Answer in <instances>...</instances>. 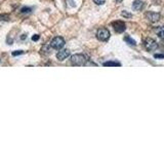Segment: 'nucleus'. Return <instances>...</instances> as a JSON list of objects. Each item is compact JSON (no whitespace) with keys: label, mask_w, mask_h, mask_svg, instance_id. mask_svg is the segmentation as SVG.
<instances>
[{"label":"nucleus","mask_w":164,"mask_h":154,"mask_svg":"<svg viewBox=\"0 0 164 154\" xmlns=\"http://www.w3.org/2000/svg\"><path fill=\"white\" fill-rule=\"evenodd\" d=\"M70 56V51L69 49H62L61 51H59L58 54H56V58L59 61H64L65 59H67Z\"/></svg>","instance_id":"6"},{"label":"nucleus","mask_w":164,"mask_h":154,"mask_svg":"<svg viewBox=\"0 0 164 154\" xmlns=\"http://www.w3.org/2000/svg\"><path fill=\"white\" fill-rule=\"evenodd\" d=\"M65 45V40L63 37H54V38L50 42V46L54 49H61L63 48Z\"/></svg>","instance_id":"2"},{"label":"nucleus","mask_w":164,"mask_h":154,"mask_svg":"<svg viewBox=\"0 0 164 154\" xmlns=\"http://www.w3.org/2000/svg\"><path fill=\"white\" fill-rule=\"evenodd\" d=\"M38 39H39V35H34L32 37V40L33 41H36V40H38Z\"/></svg>","instance_id":"17"},{"label":"nucleus","mask_w":164,"mask_h":154,"mask_svg":"<svg viewBox=\"0 0 164 154\" xmlns=\"http://www.w3.org/2000/svg\"><path fill=\"white\" fill-rule=\"evenodd\" d=\"M104 66L105 67H110V66H116V67H120L121 64L119 62H113V61H109L104 63Z\"/></svg>","instance_id":"10"},{"label":"nucleus","mask_w":164,"mask_h":154,"mask_svg":"<svg viewBox=\"0 0 164 154\" xmlns=\"http://www.w3.org/2000/svg\"><path fill=\"white\" fill-rule=\"evenodd\" d=\"M144 45H145L146 49H148V51H155V49L157 48V46H158L157 42H156L152 38L145 39V41H144Z\"/></svg>","instance_id":"4"},{"label":"nucleus","mask_w":164,"mask_h":154,"mask_svg":"<svg viewBox=\"0 0 164 154\" xmlns=\"http://www.w3.org/2000/svg\"><path fill=\"white\" fill-rule=\"evenodd\" d=\"M146 17L148 18L149 21L153 22V23H155V22H158L159 19H160V14H156V12H148V14H146Z\"/></svg>","instance_id":"7"},{"label":"nucleus","mask_w":164,"mask_h":154,"mask_svg":"<svg viewBox=\"0 0 164 154\" xmlns=\"http://www.w3.org/2000/svg\"><path fill=\"white\" fill-rule=\"evenodd\" d=\"M86 62L87 60L83 54H74L71 57V63L74 66H84L86 65Z\"/></svg>","instance_id":"1"},{"label":"nucleus","mask_w":164,"mask_h":154,"mask_svg":"<svg viewBox=\"0 0 164 154\" xmlns=\"http://www.w3.org/2000/svg\"><path fill=\"white\" fill-rule=\"evenodd\" d=\"M112 26H113L114 30H115L116 32H118V33H122V32L125 31V29H126L125 23H123V22H121V21L114 22V23L112 24Z\"/></svg>","instance_id":"5"},{"label":"nucleus","mask_w":164,"mask_h":154,"mask_svg":"<svg viewBox=\"0 0 164 154\" xmlns=\"http://www.w3.org/2000/svg\"><path fill=\"white\" fill-rule=\"evenodd\" d=\"M21 11L22 12H30L31 11V8H30V7H22Z\"/></svg>","instance_id":"13"},{"label":"nucleus","mask_w":164,"mask_h":154,"mask_svg":"<svg viewBox=\"0 0 164 154\" xmlns=\"http://www.w3.org/2000/svg\"><path fill=\"white\" fill-rule=\"evenodd\" d=\"M154 58H155V59H164V54H154Z\"/></svg>","instance_id":"15"},{"label":"nucleus","mask_w":164,"mask_h":154,"mask_svg":"<svg viewBox=\"0 0 164 154\" xmlns=\"http://www.w3.org/2000/svg\"><path fill=\"white\" fill-rule=\"evenodd\" d=\"M132 7L135 11H141V9L144 7V2L141 1V0H135V1L132 3Z\"/></svg>","instance_id":"8"},{"label":"nucleus","mask_w":164,"mask_h":154,"mask_svg":"<svg viewBox=\"0 0 164 154\" xmlns=\"http://www.w3.org/2000/svg\"><path fill=\"white\" fill-rule=\"evenodd\" d=\"M24 54L23 51H16L12 53V56H20V54Z\"/></svg>","instance_id":"14"},{"label":"nucleus","mask_w":164,"mask_h":154,"mask_svg":"<svg viewBox=\"0 0 164 154\" xmlns=\"http://www.w3.org/2000/svg\"><path fill=\"white\" fill-rule=\"evenodd\" d=\"M96 37H98V39L101 41H107L110 38V32L106 28H101L99 29L98 33H96Z\"/></svg>","instance_id":"3"},{"label":"nucleus","mask_w":164,"mask_h":154,"mask_svg":"<svg viewBox=\"0 0 164 154\" xmlns=\"http://www.w3.org/2000/svg\"><path fill=\"white\" fill-rule=\"evenodd\" d=\"M121 1V0H117V2H120Z\"/></svg>","instance_id":"18"},{"label":"nucleus","mask_w":164,"mask_h":154,"mask_svg":"<svg viewBox=\"0 0 164 154\" xmlns=\"http://www.w3.org/2000/svg\"><path fill=\"white\" fill-rule=\"evenodd\" d=\"M124 40H125L126 42H127L128 44H130V45H133V46L136 45V42H135V40H133V39H131L129 36H126L125 38H124Z\"/></svg>","instance_id":"11"},{"label":"nucleus","mask_w":164,"mask_h":154,"mask_svg":"<svg viewBox=\"0 0 164 154\" xmlns=\"http://www.w3.org/2000/svg\"><path fill=\"white\" fill-rule=\"evenodd\" d=\"M122 14L123 17H125V18H131V14H128V12H126V11H122Z\"/></svg>","instance_id":"16"},{"label":"nucleus","mask_w":164,"mask_h":154,"mask_svg":"<svg viewBox=\"0 0 164 154\" xmlns=\"http://www.w3.org/2000/svg\"><path fill=\"white\" fill-rule=\"evenodd\" d=\"M156 33L159 36V38L164 39V26H160L156 28Z\"/></svg>","instance_id":"9"},{"label":"nucleus","mask_w":164,"mask_h":154,"mask_svg":"<svg viewBox=\"0 0 164 154\" xmlns=\"http://www.w3.org/2000/svg\"><path fill=\"white\" fill-rule=\"evenodd\" d=\"M94 3L98 4V5H102V4H104L106 2V0H93Z\"/></svg>","instance_id":"12"}]
</instances>
